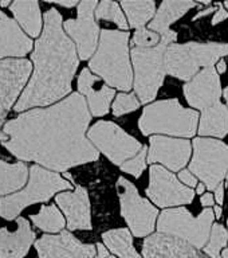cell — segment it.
Listing matches in <instances>:
<instances>
[{
    "mask_svg": "<svg viewBox=\"0 0 228 258\" xmlns=\"http://www.w3.org/2000/svg\"><path fill=\"white\" fill-rule=\"evenodd\" d=\"M90 120L85 97L72 93L50 108L31 109L7 121L0 143L19 160L64 172L100 157L86 136Z\"/></svg>",
    "mask_w": 228,
    "mask_h": 258,
    "instance_id": "cell-1",
    "label": "cell"
},
{
    "mask_svg": "<svg viewBox=\"0 0 228 258\" xmlns=\"http://www.w3.org/2000/svg\"><path fill=\"white\" fill-rule=\"evenodd\" d=\"M43 22V31L31 54L35 70L16 102L15 112L51 105L71 92L72 78L80 64L75 43L64 32L58 10L50 8Z\"/></svg>",
    "mask_w": 228,
    "mask_h": 258,
    "instance_id": "cell-2",
    "label": "cell"
},
{
    "mask_svg": "<svg viewBox=\"0 0 228 258\" xmlns=\"http://www.w3.org/2000/svg\"><path fill=\"white\" fill-rule=\"evenodd\" d=\"M89 68L108 86L130 90L133 73L129 59V32L120 30H102L100 44L90 59Z\"/></svg>",
    "mask_w": 228,
    "mask_h": 258,
    "instance_id": "cell-3",
    "label": "cell"
},
{
    "mask_svg": "<svg viewBox=\"0 0 228 258\" xmlns=\"http://www.w3.org/2000/svg\"><path fill=\"white\" fill-rule=\"evenodd\" d=\"M199 113L185 109L179 100H163L153 102L144 109L138 128L144 136L153 133L179 137H193L197 129Z\"/></svg>",
    "mask_w": 228,
    "mask_h": 258,
    "instance_id": "cell-4",
    "label": "cell"
},
{
    "mask_svg": "<svg viewBox=\"0 0 228 258\" xmlns=\"http://www.w3.org/2000/svg\"><path fill=\"white\" fill-rule=\"evenodd\" d=\"M71 188V183L40 165H32L30 168L28 185L19 192L7 195L0 199V217L12 221L27 206L34 203L50 201L56 192Z\"/></svg>",
    "mask_w": 228,
    "mask_h": 258,
    "instance_id": "cell-5",
    "label": "cell"
},
{
    "mask_svg": "<svg viewBox=\"0 0 228 258\" xmlns=\"http://www.w3.org/2000/svg\"><path fill=\"white\" fill-rule=\"evenodd\" d=\"M177 39L176 31L161 36V42L152 48H132L134 66V90L141 104H148L156 98L165 77L164 55L169 44Z\"/></svg>",
    "mask_w": 228,
    "mask_h": 258,
    "instance_id": "cell-6",
    "label": "cell"
},
{
    "mask_svg": "<svg viewBox=\"0 0 228 258\" xmlns=\"http://www.w3.org/2000/svg\"><path fill=\"white\" fill-rule=\"evenodd\" d=\"M228 55L225 43H189L169 44L164 55L165 73L183 81H191L200 68H209Z\"/></svg>",
    "mask_w": 228,
    "mask_h": 258,
    "instance_id": "cell-7",
    "label": "cell"
},
{
    "mask_svg": "<svg viewBox=\"0 0 228 258\" xmlns=\"http://www.w3.org/2000/svg\"><path fill=\"white\" fill-rule=\"evenodd\" d=\"M215 214L212 209H204L199 217H193L185 207L164 210L159 217V233L179 238L197 250L208 243Z\"/></svg>",
    "mask_w": 228,
    "mask_h": 258,
    "instance_id": "cell-8",
    "label": "cell"
},
{
    "mask_svg": "<svg viewBox=\"0 0 228 258\" xmlns=\"http://www.w3.org/2000/svg\"><path fill=\"white\" fill-rule=\"evenodd\" d=\"M189 171L195 172L207 188L215 191L228 173V145L220 140L195 139Z\"/></svg>",
    "mask_w": 228,
    "mask_h": 258,
    "instance_id": "cell-9",
    "label": "cell"
},
{
    "mask_svg": "<svg viewBox=\"0 0 228 258\" xmlns=\"http://www.w3.org/2000/svg\"><path fill=\"white\" fill-rule=\"evenodd\" d=\"M89 140L109 160L122 165L141 152L144 145L112 121H98L89 129Z\"/></svg>",
    "mask_w": 228,
    "mask_h": 258,
    "instance_id": "cell-10",
    "label": "cell"
},
{
    "mask_svg": "<svg viewBox=\"0 0 228 258\" xmlns=\"http://www.w3.org/2000/svg\"><path fill=\"white\" fill-rule=\"evenodd\" d=\"M117 194L120 198L121 215L129 226L130 233L137 238L152 235L159 215L156 207L140 197L136 185L122 176L117 180Z\"/></svg>",
    "mask_w": 228,
    "mask_h": 258,
    "instance_id": "cell-11",
    "label": "cell"
},
{
    "mask_svg": "<svg viewBox=\"0 0 228 258\" xmlns=\"http://www.w3.org/2000/svg\"><path fill=\"white\" fill-rule=\"evenodd\" d=\"M146 195L159 207H175L191 203L195 198V191L180 183L179 179L163 165L153 164L149 169Z\"/></svg>",
    "mask_w": 228,
    "mask_h": 258,
    "instance_id": "cell-12",
    "label": "cell"
},
{
    "mask_svg": "<svg viewBox=\"0 0 228 258\" xmlns=\"http://www.w3.org/2000/svg\"><path fill=\"white\" fill-rule=\"evenodd\" d=\"M97 6L98 3L94 0L81 2L78 4V18L63 22V30L71 36L80 58L84 60L96 54L98 35H101L100 27L94 19Z\"/></svg>",
    "mask_w": 228,
    "mask_h": 258,
    "instance_id": "cell-13",
    "label": "cell"
},
{
    "mask_svg": "<svg viewBox=\"0 0 228 258\" xmlns=\"http://www.w3.org/2000/svg\"><path fill=\"white\" fill-rule=\"evenodd\" d=\"M32 72V64L24 58H8L0 60V128L10 109L20 96Z\"/></svg>",
    "mask_w": 228,
    "mask_h": 258,
    "instance_id": "cell-14",
    "label": "cell"
},
{
    "mask_svg": "<svg viewBox=\"0 0 228 258\" xmlns=\"http://www.w3.org/2000/svg\"><path fill=\"white\" fill-rule=\"evenodd\" d=\"M39 258H96L97 246L82 243L70 231L46 234L35 242Z\"/></svg>",
    "mask_w": 228,
    "mask_h": 258,
    "instance_id": "cell-15",
    "label": "cell"
},
{
    "mask_svg": "<svg viewBox=\"0 0 228 258\" xmlns=\"http://www.w3.org/2000/svg\"><path fill=\"white\" fill-rule=\"evenodd\" d=\"M149 144V163H161L171 171H183L192 152L191 143L184 139L152 136Z\"/></svg>",
    "mask_w": 228,
    "mask_h": 258,
    "instance_id": "cell-16",
    "label": "cell"
},
{
    "mask_svg": "<svg viewBox=\"0 0 228 258\" xmlns=\"http://www.w3.org/2000/svg\"><path fill=\"white\" fill-rule=\"evenodd\" d=\"M184 96L192 108L204 110L220 102L221 84L213 66L203 69L188 84L184 85Z\"/></svg>",
    "mask_w": 228,
    "mask_h": 258,
    "instance_id": "cell-17",
    "label": "cell"
},
{
    "mask_svg": "<svg viewBox=\"0 0 228 258\" xmlns=\"http://www.w3.org/2000/svg\"><path fill=\"white\" fill-rule=\"evenodd\" d=\"M55 201L66 215L68 230H92L90 202L85 187L77 185L74 191L58 194Z\"/></svg>",
    "mask_w": 228,
    "mask_h": 258,
    "instance_id": "cell-18",
    "label": "cell"
},
{
    "mask_svg": "<svg viewBox=\"0 0 228 258\" xmlns=\"http://www.w3.org/2000/svg\"><path fill=\"white\" fill-rule=\"evenodd\" d=\"M144 258H209L179 238L157 233L145 238Z\"/></svg>",
    "mask_w": 228,
    "mask_h": 258,
    "instance_id": "cell-19",
    "label": "cell"
},
{
    "mask_svg": "<svg viewBox=\"0 0 228 258\" xmlns=\"http://www.w3.org/2000/svg\"><path fill=\"white\" fill-rule=\"evenodd\" d=\"M32 50V40L15 20L0 11V59L8 56H24Z\"/></svg>",
    "mask_w": 228,
    "mask_h": 258,
    "instance_id": "cell-20",
    "label": "cell"
},
{
    "mask_svg": "<svg viewBox=\"0 0 228 258\" xmlns=\"http://www.w3.org/2000/svg\"><path fill=\"white\" fill-rule=\"evenodd\" d=\"M98 81H100V77L94 76L90 69H84L78 77V90H80V94L86 96L88 98L89 109L93 116L102 117L109 112L116 92L108 85H102L101 89L96 90L93 86Z\"/></svg>",
    "mask_w": 228,
    "mask_h": 258,
    "instance_id": "cell-21",
    "label": "cell"
},
{
    "mask_svg": "<svg viewBox=\"0 0 228 258\" xmlns=\"http://www.w3.org/2000/svg\"><path fill=\"white\" fill-rule=\"evenodd\" d=\"M18 229H0V258H24L35 241V233L27 219L18 218Z\"/></svg>",
    "mask_w": 228,
    "mask_h": 258,
    "instance_id": "cell-22",
    "label": "cell"
},
{
    "mask_svg": "<svg viewBox=\"0 0 228 258\" xmlns=\"http://www.w3.org/2000/svg\"><path fill=\"white\" fill-rule=\"evenodd\" d=\"M197 7L195 2H176V0H165L163 2L156 12V16L149 23V30L157 32L160 36L167 35L171 31V24L184 16L191 8Z\"/></svg>",
    "mask_w": 228,
    "mask_h": 258,
    "instance_id": "cell-23",
    "label": "cell"
},
{
    "mask_svg": "<svg viewBox=\"0 0 228 258\" xmlns=\"http://www.w3.org/2000/svg\"><path fill=\"white\" fill-rule=\"evenodd\" d=\"M200 136H215L223 139L228 135V108L221 102L201 110Z\"/></svg>",
    "mask_w": 228,
    "mask_h": 258,
    "instance_id": "cell-24",
    "label": "cell"
},
{
    "mask_svg": "<svg viewBox=\"0 0 228 258\" xmlns=\"http://www.w3.org/2000/svg\"><path fill=\"white\" fill-rule=\"evenodd\" d=\"M11 12L24 31L31 36H39L42 34V16L38 2H15L11 4Z\"/></svg>",
    "mask_w": 228,
    "mask_h": 258,
    "instance_id": "cell-25",
    "label": "cell"
},
{
    "mask_svg": "<svg viewBox=\"0 0 228 258\" xmlns=\"http://www.w3.org/2000/svg\"><path fill=\"white\" fill-rule=\"evenodd\" d=\"M28 168L23 161L10 164L0 160V195L19 192L26 184Z\"/></svg>",
    "mask_w": 228,
    "mask_h": 258,
    "instance_id": "cell-26",
    "label": "cell"
},
{
    "mask_svg": "<svg viewBox=\"0 0 228 258\" xmlns=\"http://www.w3.org/2000/svg\"><path fill=\"white\" fill-rule=\"evenodd\" d=\"M102 239H104L106 247L120 258H141L140 254L134 249L130 230H109L102 234Z\"/></svg>",
    "mask_w": 228,
    "mask_h": 258,
    "instance_id": "cell-27",
    "label": "cell"
},
{
    "mask_svg": "<svg viewBox=\"0 0 228 258\" xmlns=\"http://www.w3.org/2000/svg\"><path fill=\"white\" fill-rule=\"evenodd\" d=\"M121 6L124 8L125 14L128 16L129 27L142 28L146 22L152 19V16L156 12V3L150 0H142V2H121Z\"/></svg>",
    "mask_w": 228,
    "mask_h": 258,
    "instance_id": "cell-28",
    "label": "cell"
},
{
    "mask_svg": "<svg viewBox=\"0 0 228 258\" xmlns=\"http://www.w3.org/2000/svg\"><path fill=\"white\" fill-rule=\"evenodd\" d=\"M32 223L46 233H59L66 226L63 215L55 205L42 206L38 214L31 215Z\"/></svg>",
    "mask_w": 228,
    "mask_h": 258,
    "instance_id": "cell-29",
    "label": "cell"
},
{
    "mask_svg": "<svg viewBox=\"0 0 228 258\" xmlns=\"http://www.w3.org/2000/svg\"><path fill=\"white\" fill-rule=\"evenodd\" d=\"M96 18L98 20H110L117 27L126 31L129 28V23L125 15L122 14L120 8V4L116 2H110V0H104L98 3L96 8Z\"/></svg>",
    "mask_w": 228,
    "mask_h": 258,
    "instance_id": "cell-30",
    "label": "cell"
},
{
    "mask_svg": "<svg viewBox=\"0 0 228 258\" xmlns=\"http://www.w3.org/2000/svg\"><path fill=\"white\" fill-rule=\"evenodd\" d=\"M228 239V231L225 227L220 223L212 226V231H211V237H209L208 243L205 245L204 254L208 255L209 258H221L220 251L221 249L227 245Z\"/></svg>",
    "mask_w": 228,
    "mask_h": 258,
    "instance_id": "cell-31",
    "label": "cell"
},
{
    "mask_svg": "<svg viewBox=\"0 0 228 258\" xmlns=\"http://www.w3.org/2000/svg\"><path fill=\"white\" fill-rule=\"evenodd\" d=\"M138 108H140V101L134 93H130V94L120 93V94H117L116 100L113 102L112 110L114 116L121 117L126 113L134 112Z\"/></svg>",
    "mask_w": 228,
    "mask_h": 258,
    "instance_id": "cell-32",
    "label": "cell"
},
{
    "mask_svg": "<svg viewBox=\"0 0 228 258\" xmlns=\"http://www.w3.org/2000/svg\"><path fill=\"white\" fill-rule=\"evenodd\" d=\"M161 42V36L157 32L149 30V28H138L134 32V36L132 39V44L134 47L141 48H152L156 47Z\"/></svg>",
    "mask_w": 228,
    "mask_h": 258,
    "instance_id": "cell-33",
    "label": "cell"
},
{
    "mask_svg": "<svg viewBox=\"0 0 228 258\" xmlns=\"http://www.w3.org/2000/svg\"><path fill=\"white\" fill-rule=\"evenodd\" d=\"M149 149L144 145V148L141 149V152L134 156L133 159L128 160L126 163L121 165V169L124 172L129 173L134 177H140L141 173L144 172V169L146 168V155H148Z\"/></svg>",
    "mask_w": 228,
    "mask_h": 258,
    "instance_id": "cell-34",
    "label": "cell"
},
{
    "mask_svg": "<svg viewBox=\"0 0 228 258\" xmlns=\"http://www.w3.org/2000/svg\"><path fill=\"white\" fill-rule=\"evenodd\" d=\"M179 177H180L181 183H184V185H187V187H195V185H197V179L191 171L183 169V171L179 172Z\"/></svg>",
    "mask_w": 228,
    "mask_h": 258,
    "instance_id": "cell-35",
    "label": "cell"
},
{
    "mask_svg": "<svg viewBox=\"0 0 228 258\" xmlns=\"http://www.w3.org/2000/svg\"><path fill=\"white\" fill-rule=\"evenodd\" d=\"M225 19H228V12L225 11L224 8H223V6H221V4H219V7H217V10H216V14L213 15L212 24L213 26H216V24L221 23V22Z\"/></svg>",
    "mask_w": 228,
    "mask_h": 258,
    "instance_id": "cell-36",
    "label": "cell"
},
{
    "mask_svg": "<svg viewBox=\"0 0 228 258\" xmlns=\"http://www.w3.org/2000/svg\"><path fill=\"white\" fill-rule=\"evenodd\" d=\"M200 203L204 206V207H207V209H208L209 206L215 205V199H213L212 194L207 192V194H204V195H201Z\"/></svg>",
    "mask_w": 228,
    "mask_h": 258,
    "instance_id": "cell-37",
    "label": "cell"
},
{
    "mask_svg": "<svg viewBox=\"0 0 228 258\" xmlns=\"http://www.w3.org/2000/svg\"><path fill=\"white\" fill-rule=\"evenodd\" d=\"M215 199L219 205H223V201H224V185H223V183L217 185V188L215 189Z\"/></svg>",
    "mask_w": 228,
    "mask_h": 258,
    "instance_id": "cell-38",
    "label": "cell"
},
{
    "mask_svg": "<svg viewBox=\"0 0 228 258\" xmlns=\"http://www.w3.org/2000/svg\"><path fill=\"white\" fill-rule=\"evenodd\" d=\"M217 7H219V4H216L215 7H209V8H207V10H203V11L199 12V14H197V15L195 16V18H193V20H197V19H200V18H203V16L209 15V14L215 11V10H216Z\"/></svg>",
    "mask_w": 228,
    "mask_h": 258,
    "instance_id": "cell-39",
    "label": "cell"
},
{
    "mask_svg": "<svg viewBox=\"0 0 228 258\" xmlns=\"http://www.w3.org/2000/svg\"><path fill=\"white\" fill-rule=\"evenodd\" d=\"M216 70H217V73H219V74H223V73H225V70H227V63H225L224 60L220 59L219 62H217Z\"/></svg>",
    "mask_w": 228,
    "mask_h": 258,
    "instance_id": "cell-40",
    "label": "cell"
},
{
    "mask_svg": "<svg viewBox=\"0 0 228 258\" xmlns=\"http://www.w3.org/2000/svg\"><path fill=\"white\" fill-rule=\"evenodd\" d=\"M55 4L60 6V7H66V8H71V7H75L78 6V2H56Z\"/></svg>",
    "mask_w": 228,
    "mask_h": 258,
    "instance_id": "cell-41",
    "label": "cell"
},
{
    "mask_svg": "<svg viewBox=\"0 0 228 258\" xmlns=\"http://www.w3.org/2000/svg\"><path fill=\"white\" fill-rule=\"evenodd\" d=\"M221 207H219V206H216L215 209H213V214H215V217H216V219H220L221 218Z\"/></svg>",
    "mask_w": 228,
    "mask_h": 258,
    "instance_id": "cell-42",
    "label": "cell"
},
{
    "mask_svg": "<svg viewBox=\"0 0 228 258\" xmlns=\"http://www.w3.org/2000/svg\"><path fill=\"white\" fill-rule=\"evenodd\" d=\"M204 191H205V185L204 184H197V188H196V194H200V195H204Z\"/></svg>",
    "mask_w": 228,
    "mask_h": 258,
    "instance_id": "cell-43",
    "label": "cell"
},
{
    "mask_svg": "<svg viewBox=\"0 0 228 258\" xmlns=\"http://www.w3.org/2000/svg\"><path fill=\"white\" fill-rule=\"evenodd\" d=\"M0 6H2V7H8V6L11 7V2H10V0H7V2L4 0V2H2V3H0Z\"/></svg>",
    "mask_w": 228,
    "mask_h": 258,
    "instance_id": "cell-44",
    "label": "cell"
},
{
    "mask_svg": "<svg viewBox=\"0 0 228 258\" xmlns=\"http://www.w3.org/2000/svg\"><path fill=\"white\" fill-rule=\"evenodd\" d=\"M223 94H224V100H225V102H227V106H228V86L225 88V90H224V93H223Z\"/></svg>",
    "mask_w": 228,
    "mask_h": 258,
    "instance_id": "cell-45",
    "label": "cell"
},
{
    "mask_svg": "<svg viewBox=\"0 0 228 258\" xmlns=\"http://www.w3.org/2000/svg\"><path fill=\"white\" fill-rule=\"evenodd\" d=\"M221 258H228V249L223 250V254H221Z\"/></svg>",
    "mask_w": 228,
    "mask_h": 258,
    "instance_id": "cell-46",
    "label": "cell"
},
{
    "mask_svg": "<svg viewBox=\"0 0 228 258\" xmlns=\"http://www.w3.org/2000/svg\"><path fill=\"white\" fill-rule=\"evenodd\" d=\"M224 6H225V7H227V10H228V2H225V3H224Z\"/></svg>",
    "mask_w": 228,
    "mask_h": 258,
    "instance_id": "cell-47",
    "label": "cell"
},
{
    "mask_svg": "<svg viewBox=\"0 0 228 258\" xmlns=\"http://www.w3.org/2000/svg\"><path fill=\"white\" fill-rule=\"evenodd\" d=\"M225 179H227V183H228V173H227V176H225Z\"/></svg>",
    "mask_w": 228,
    "mask_h": 258,
    "instance_id": "cell-48",
    "label": "cell"
},
{
    "mask_svg": "<svg viewBox=\"0 0 228 258\" xmlns=\"http://www.w3.org/2000/svg\"><path fill=\"white\" fill-rule=\"evenodd\" d=\"M108 258H116V257H108Z\"/></svg>",
    "mask_w": 228,
    "mask_h": 258,
    "instance_id": "cell-49",
    "label": "cell"
},
{
    "mask_svg": "<svg viewBox=\"0 0 228 258\" xmlns=\"http://www.w3.org/2000/svg\"><path fill=\"white\" fill-rule=\"evenodd\" d=\"M227 222H228V221H227Z\"/></svg>",
    "mask_w": 228,
    "mask_h": 258,
    "instance_id": "cell-50",
    "label": "cell"
}]
</instances>
